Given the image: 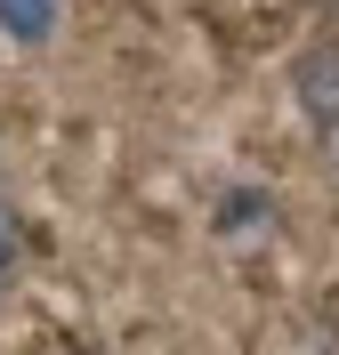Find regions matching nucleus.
Returning <instances> with one entry per match:
<instances>
[{
    "label": "nucleus",
    "instance_id": "1",
    "mask_svg": "<svg viewBox=\"0 0 339 355\" xmlns=\"http://www.w3.org/2000/svg\"><path fill=\"white\" fill-rule=\"evenodd\" d=\"M0 24H8V41L41 49L49 33H57V0H0Z\"/></svg>",
    "mask_w": 339,
    "mask_h": 355
}]
</instances>
